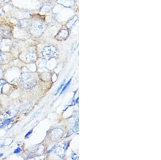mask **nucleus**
I'll list each match as a JSON object with an SVG mask.
<instances>
[{"mask_svg": "<svg viewBox=\"0 0 161 160\" xmlns=\"http://www.w3.org/2000/svg\"><path fill=\"white\" fill-rule=\"evenodd\" d=\"M30 22L28 19H23L19 21V27L21 28H24L28 27L30 25Z\"/></svg>", "mask_w": 161, "mask_h": 160, "instance_id": "nucleus-12", "label": "nucleus"}, {"mask_svg": "<svg viewBox=\"0 0 161 160\" xmlns=\"http://www.w3.org/2000/svg\"><path fill=\"white\" fill-rule=\"evenodd\" d=\"M64 131L62 128H56L53 129L51 132V138L53 141H56L59 140L63 135Z\"/></svg>", "mask_w": 161, "mask_h": 160, "instance_id": "nucleus-4", "label": "nucleus"}, {"mask_svg": "<svg viewBox=\"0 0 161 160\" xmlns=\"http://www.w3.org/2000/svg\"><path fill=\"white\" fill-rule=\"evenodd\" d=\"M22 150L20 148H17L16 150H15L14 151V153L15 154H17V153H19L21 152Z\"/></svg>", "mask_w": 161, "mask_h": 160, "instance_id": "nucleus-23", "label": "nucleus"}, {"mask_svg": "<svg viewBox=\"0 0 161 160\" xmlns=\"http://www.w3.org/2000/svg\"><path fill=\"white\" fill-rule=\"evenodd\" d=\"M53 8V5L50 3H45L40 8V11L42 13H48Z\"/></svg>", "mask_w": 161, "mask_h": 160, "instance_id": "nucleus-9", "label": "nucleus"}, {"mask_svg": "<svg viewBox=\"0 0 161 160\" xmlns=\"http://www.w3.org/2000/svg\"><path fill=\"white\" fill-rule=\"evenodd\" d=\"M32 133V131H30V132H28L26 134V135H25V138H26V139H27V138H28V137H29V136H30V135Z\"/></svg>", "mask_w": 161, "mask_h": 160, "instance_id": "nucleus-24", "label": "nucleus"}, {"mask_svg": "<svg viewBox=\"0 0 161 160\" xmlns=\"http://www.w3.org/2000/svg\"><path fill=\"white\" fill-rule=\"evenodd\" d=\"M76 103H78V98L77 99H76Z\"/></svg>", "mask_w": 161, "mask_h": 160, "instance_id": "nucleus-28", "label": "nucleus"}, {"mask_svg": "<svg viewBox=\"0 0 161 160\" xmlns=\"http://www.w3.org/2000/svg\"><path fill=\"white\" fill-rule=\"evenodd\" d=\"M31 78V75L26 72H23L21 75V79L23 82H26L28 81L29 79H30Z\"/></svg>", "mask_w": 161, "mask_h": 160, "instance_id": "nucleus-13", "label": "nucleus"}, {"mask_svg": "<svg viewBox=\"0 0 161 160\" xmlns=\"http://www.w3.org/2000/svg\"><path fill=\"white\" fill-rule=\"evenodd\" d=\"M0 71H1V70H0Z\"/></svg>", "mask_w": 161, "mask_h": 160, "instance_id": "nucleus-30", "label": "nucleus"}, {"mask_svg": "<svg viewBox=\"0 0 161 160\" xmlns=\"http://www.w3.org/2000/svg\"><path fill=\"white\" fill-rule=\"evenodd\" d=\"M46 29V25L44 22L37 20L32 23L30 28V32L32 35L35 37H38L44 32Z\"/></svg>", "mask_w": 161, "mask_h": 160, "instance_id": "nucleus-1", "label": "nucleus"}, {"mask_svg": "<svg viewBox=\"0 0 161 160\" xmlns=\"http://www.w3.org/2000/svg\"><path fill=\"white\" fill-rule=\"evenodd\" d=\"M58 3L65 7H72L75 4V0H56Z\"/></svg>", "mask_w": 161, "mask_h": 160, "instance_id": "nucleus-7", "label": "nucleus"}, {"mask_svg": "<svg viewBox=\"0 0 161 160\" xmlns=\"http://www.w3.org/2000/svg\"><path fill=\"white\" fill-rule=\"evenodd\" d=\"M0 35L4 38H9L11 35L10 27L7 25L0 26Z\"/></svg>", "mask_w": 161, "mask_h": 160, "instance_id": "nucleus-6", "label": "nucleus"}, {"mask_svg": "<svg viewBox=\"0 0 161 160\" xmlns=\"http://www.w3.org/2000/svg\"><path fill=\"white\" fill-rule=\"evenodd\" d=\"M72 159H73V160H78V156H77V155H76V154H74L73 156L72 157Z\"/></svg>", "mask_w": 161, "mask_h": 160, "instance_id": "nucleus-25", "label": "nucleus"}, {"mask_svg": "<svg viewBox=\"0 0 161 160\" xmlns=\"http://www.w3.org/2000/svg\"><path fill=\"white\" fill-rule=\"evenodd\" d=\"M12 120V119H8L7 120L4 121L2 123V125L1 126V127H4V126H7V124H9Z\"/></svg>", "mask_w": 161, "mask_h": 160, "instance_id": "nucleus-19", "label": "nucleus"}, {"mask_svg": "<svg viewBox=\"0 0 161 160\" xmlns=\"http://www.w3.org/2000/svg\"><path fill=\"white\" fill-rule=\"evenodd\" d=\"M68 35H69L68 31L66 29H63L61 30L59 32H58V34L56 35V37L58 39L63 40V39H66Z\"/></svg>", "mask_w": 161, "mask_h": 160, "instance_id": "nucleus-8", "label": "nucleus"}, {"mask_svg": "<svg viewBox=\"0 0 161 160\" xmlns=\"http://www.w3.org/2000/svg\"><path fill=\"white\" fill-rule=\"evenodd\" d=\"M3 153L0 154V157H2V156H3Z\"/></svg>", "mask_w": 161, "mask_h": 160, "instance_id": "nucleus-29", "label": "nucleus"}, {"mask_svg": "<svg viewBox=\"0 0 161 160\" xmlns=\"http://www.w3.org/2000/svg\"><path fill=\"white\" fill-rule=\"evenodd\" d=\"M57 62L54 58H49L48 60L42 59L39 61L38 66L39 68L52 70L56 67Z\"/></svg>", "mask_w": 161, "mask_h": 160, "instance_id": "nucleus-2", "label": "nucleus"}, {"mask_svg": "<svg viewBox=\"0 0 161 160\" xmlns=\"http://www.w3.org/2000/svg\"><path fill=\"white\" fill-rule=\"evenodd\" d=\"M2 2H7L9 0H0Z\"/></svg>", "mask_w": 161, "mask_h": 160, "instance_id": "nucleus-26", "label": "nucleus"}, {"mask_svg": "<svg viewBox=\"0 0 161 160\" xmlns=\"http://www.w3.org/2000/svg\"><path fill=\"white\" fill-rule=\"evenodd\" d=\"M65 80L62 82V83L61 84V85L59 87L58 89H57L56 92V93L54 94V96H56V94H57L60 91V90H61V89H62V88L63 87V85H64V84H65Z\"/></svg>", "mask_w": 161, "mask_h": 160, "instance_id": "nucleus-21", "label": "nucleus"}, {"mask_svg": "<svg viewBox=\"0 0 161 160\" xmlns=\"http://www.w3.org/2000/svg\"><path fill=\"white\" fill-rule=\"evenodd\" d=\"M37 58V55L35 52H30L26 53L25 56V60L28 61H33Z\"/></svg>", "mask_w": 161, "mask_h": 160, "instance_id": "nucleus-10", "label": "nucleus"}, {"mask_svg": "<svg viewBox=\"0 0 161 160\" xmlns=\"http://www.w3.org/2000/svg\"><path fill=\"white\" fill-rule=\"evenodd\" d=\"M38 147L37 146H34V147H32L31 148H30L29 150L31 153H33L37 152L38 151Z\"/></svg>", "mask_w": 161, "mask_h": 160, "instance_id": "nucleus-20", "label": "nucleus"}, {"mask_svg": "<svg viewBox=\"0 0 161 160\" xmlns=\"http://www.w3.org/2000/svg\"><path fill=\"white\" fill-rule=\"evenodd\" d=\"M41 110H40V109H39V110H37V111H36L35 113L34 114H33V115L31 117V119L32 120V119H35V117H37L40 114V113H41Z\"/></svg>", "mask_w": 161, "mask_h": 160, "instance_id": "nucleus-17", "label": "nucleus"}, {"mask_svg": "<svg viewBox=\"0 0 161 160\" xmlns=\"http://www.w3.org/2000/svg\"><path fill=\"white\" fill-rule=\"evenodd\" d=\"M66 147V143H63L62 144L60 145V146H57V147H56L55 153H56V154L58 156L60 157L61 158H63L65 155Z\"/></svg>", "mask_w": 161, "mask_h": 160, "instance_id": "nucleus-5", "label": "nucleus"}, {"mask_svg": "<svg viewBox=\"0 0 161 160\" xmlns=\"http://www.w3.org/2000/svg\"><path fill=\"white\" fill-rule=\"evenodd\" d=\"M71 79H72V78L70 79V80H69L68 82H67V83L64 86L63 89H62V91H61V93H60V94H61L62 93L64 92L65 91V90L68 87V86L69 85V84H70V82H71Z\"/></svg>", "mask_w": 161, "mask_h": 160, "instance_id": "nucleus-18", "label": "nucleus"}, {"mask_svg": "<svg viewBox=\"0 0 161 160\" xmlns=\"http://www.w3.org/2000/svg\"><path fill=\"white\" fill-rule=\"evenodd\" d=\"M7 84V82L4 79H0V92H2L3 86Z\"/></svg>", "mask_w": 161, "mask_h": 160, "instance_id": "nucleus-16", "label": "nucleus"}, {"mask_svg": "<svg viewBox=\"0 0 161 160\" xmlns=\"http://www.w3.org/2000/svg\"><path fill=\"white\" fill-rule=\"evenodd\" d=\"M78 119H77V120H76V121H75L74 127V128L71 129V132L70 133V134H69V135H71L74 133H76V132H77V131H78Z\"/></svg>", "mask_w": 161, "mask_h": 160, "instance_id": "nucleus-15", "label": "nucleus"}, {"mask_svg": "<svg viewBox=\"0 0 161 160\" xmlns=\"http://www.w3.org/2000/svg\"><path fill=\"white\" fill-rule=\"evenodd\" d=\"M77 18H77V16H75L73 17V18H71L70 20H69L68 21V22L67 23V27L68 28H71L73 26L74 24L75 23V22H76V21H77Z\"/></svg>", "mask_w": 161, "mask_h": 160, "instance_id": "nucleus-14", "label": "nucleus"}, {"mask_svg": "<svg viewBox=\"0 0 161 160\" xmlns=\"http://www.w3.org/2000/svg\"><path fill=\"white\" fill-rule=\"evenodd\" d=\"M37 84L36 80H32L31 82H26L24 84V87L26 89H31L35 87Z\"/></svg>", "mask_w": 161, "mask_h": 160, "instance_id": "nucleus-11", "label": "nucleus"}, {"mask_svg": "<svg viewBox=\"0 0 161 160\" xmlns=\"http://www.w3.org/2000/svg\"><path fill=\"white\" fill-rule=\"evenodd\" d=\"M57 53V49L55 46L49 45L45 46L42 50V54L46 57H53Z\"/></svg>", "mask_w": 161, "mask_h": 160, "instance_id": "nucleus-3", "label": "nucleus"}, {"mask_svg": "<svg viewBox=\"0 0 161 160\" xmlns=\"http://www.w3.org/2000/svg\"><path fill=\"white\" fill-rule=\"evenodd\" d=\"M1 44H2V40L0 39V48H1Z\"/></svg>", "mask_w": 161, "mask_h": 160, "instance_id": "nucleus-27", "label": "nucleus"}, {"mask_svg": "<svg viewBox=\"0 0 161 160\" xmlns=\"http://www.w3.org/2000/svg\"><path fill=\"white\" fill-rule=\"evenodd\" d=\"M4 61L3 55L2 53L0 51V63H2Z\"/></svg>", "mask_w": 161, "mask_h": 160, "instance_id": "nucleus-22", "label": "nucleus"}]
</instances>
